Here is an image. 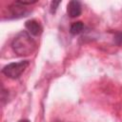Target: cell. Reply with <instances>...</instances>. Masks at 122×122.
I'll return each mask as SVG.
<instances>
[{"label":"cell","instance_id":"9","mask_svg":"<svg viewBox=\"0 0 122 122\" xmlns=\"http://www.w3.org/2000/svg\"><path fill=\"white\" fill-rule=\"evenodd\" d=\"M18 122H30V120H28V119H21Z\"/></svg>","mask_w":122,"mask_h":122},{"label":"cell","instance_id":"8","mask_svg":"<svg viewBox=\"0 0 122 122\" xmlns=\"http://www.w3.org/2000/svg\"><path fill=\"white\" fill-rule=\"evenodd\" d=\"M60 4V1H52L51 3V12H54L55 10H56V9H57V7H58V5Z\"/></svg>","mask_w":122,"mask_h":122},{"label":"cell","instance_id":"7","mask_svg":"<svg viewBox=\"0 0 122 122\" xmlns=\"http://www.w3.org/2000/svg\"><path fill=\"white\" fill-rule=\"evenodd\" d=\"M114 42L117 44V45H122V31L120 32H117L115 35H114Z\"/></svg>","mask_w":122,"mask_h":122},{"label":"cell","instance_id":"5","mask_svg":"<svg viewBox=\"0 0 122 122\" xmlns=\"http://www.w3.org/2000/svg\"><path fill=\"white\" fill-rule=\"evenodd\" d=\"M82 6L79 1H70L67 6V13L70 17L74 18L81 14Z\"/></svg>","mask_w":122,"mask_h":122},{"label":"cell","instance_id":"6","mask_svg":"<svg viewBox=\"0 0 122 122\" xmlns=\"http://www.w3.org/2000/svg\"><path fill=\"white\" fill-rule=\"evenodd\" d=\"M85 26L83 24V22L81 21H76V22H73L71 27H70V32L73 35H76V34H79L83 31Z\"/></svg>","mask_w":122,"mask_h":122},{"label":"cell","instance_id":"3","mask_svg":"<svg viewBox=\"0 0 122 122\" xmlns=\"http://www.w3.org/2000/svg\"><path fill=\"white\" fill-rule=\"evenodd\" d=\"M9 10H10V12L12 15V17H15V18L26 16V14L28 13V10H27L26 6L20 4L18 1L14 2L12 5H10Z\"/></svg>","mask_w":122,"mask_h":122},{"label":"cell","instance_id":"4","mask_svg":"<svg viewBox=\"0 0 122 122\" xmlns=\"http://www.w3.org/2000/svg\"><path fill=\"white\" fill-rule=\"evenodd\" d=\"M25 28L27 29V30H28V32L30 34L34 35V36L39 35L42 32V30H43V28H42L41 24L38 21L34 20V19L28 20L25 23Z\"/></svg>","mask_w":122,"mask_h":122},{"label":"cell","instance_id":"2","mask_svg":"<svg viewBox=\"0 0 122 122\" xmlns=\"http://www.w3.org/2000/svg\"><path fill=\"white\" fill-rule=\"evenodd\" d=\"M28 60H23L19 62H12L8 65H6L2 69V72L10 79H17L20 77V75L25 71V70L29 66Z\"/></svg>","mask_w":122,"mask_h":122},{"label":"cell","instance_id":"1","mask_svg":"<svg viewBox=\"0 0 122 122\" xmlns=\"http://www.w3.org/2000/svg\"><path fill=\"white\" fill-rule=\"evenodd\" d=\"M11 49L18 56H28L36 50V42L29 32L23 30L13 38Z\"/></svg>","mask_w":122,"mask_h":122}]
</instances>
